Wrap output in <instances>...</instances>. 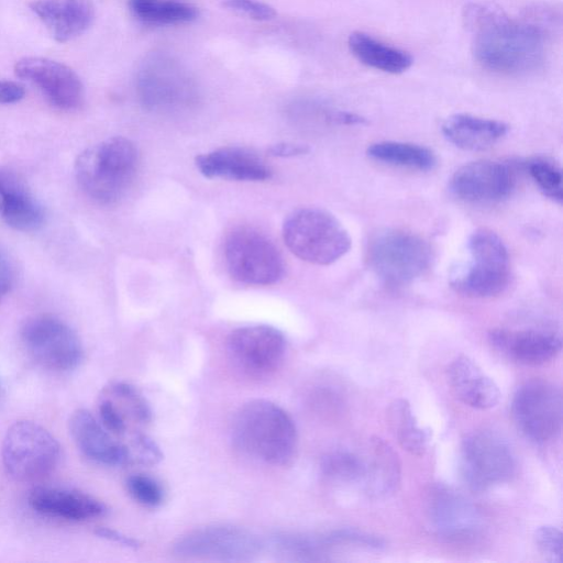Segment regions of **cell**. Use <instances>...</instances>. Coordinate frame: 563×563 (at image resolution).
Listing matches in <instances>:
<instances>
[{
  "label": "cell",
  "mask_w": 563,
  "mask_h": 563,
  "mask_svg": "<svg viewBox=\"0 0 563 563\" xmlns=\"http://www.w3.org/2000/svg\"><path fill=\"white\" fill-rule=\"evenodd\" d=\"M473 31V54L485 68L506 75L534 70L544 58V37L534 25L511 20L479 4L465 10Z\"/></svg>",
  "instance_id": "obj_1"
},
{
  "label": "cell",
  "mask_w": 563,
  "mask_h": 563,
  "mask_svg": "<svg viewBox=\"0 0 563 563\" xmlns=\"http://www.w3.org/2000/svg\"><path fill=\"white\" fill-rule=\"evenodd\" d=\"M232 440L246 455L271 465H286L295 456L297 428L280 406L265 399L244 404L232 422Z\"/></svg>",
  "instance_id": "obj_2"
},
{
  "label": "cell",
  "mask_w": 563,
  "mask_h": 563,
  "mask_svg": "<svg viewBox=\"0 0 563 563\" xmlns=\"http://www.w3.org/2000/svg\"><path fill=\"white\" fill-rule=\"evenodd\" d=\"M139 165L135 144L123 136L107 139L79 154L75 176L79 187L99 203L120 199L133 180Z\"/></svg>",
  "instance_id": "obj_3"
},
{
  "label": "cell",
  "mask_w": 563,
  "mask_h": 563,
  "mask_svg": "<svg viewBox=\"0 0 563 563\" xmlns=\"http://www.w3.org/2000/svg\"><path fill=\"white\" fill-rule=\"evenodd\" d=\"M285 244L302 261L329 265L351 247V238L340 221L319 208L292 211L283 224Z\"/></svg>",
  "instance_id": "obj_4"
},
{
  "label": "cell",
  "mask_w": 563,
  "mask_h": 563,
  "mask_svg": "<svg viewBox=\"0 0 563 563\" xmlns=\"http://www.w3.org/2000/svg\"><path fill=\"white\" fill-rule=\"evenodd\" d=\"M59 456L60 446L55 437L34 421L14 422L2 441L3 466L19 482H36L48 476Z\"/></svg>",
  "instance_id": "obj_5"
},
{
  "label": "cell",
  "mask_w": 563,
  "mask_h": 563,
  "mask_svg": "<svg viewBox=\"0 0 563 563\" xmlns=\"http://www.w3.org/2000/svg\"><path fill=\"white\" fill-rule=\"evenodd\" d=\"M431 249L419 235L398 229L375 234L368 242L367 261L386 284L402 286L420 277L430 266Z\"/></svg>",
  "instance_id": "obj_6"
},
{
  "label": "cell",
  "mask_w": 563,
  "mask_h": 563,
  "mask_svg": "<svg viewBox=\"0 0 563 563\" xmlns=\"http://www.w3.org/2000/svg\"><path fill=\"white\" fill-rule=\"evenodd\" d=\"M471 263L466 272L455 278L453 287L477 298L500 294L510 277V263L506 245L492 230L477 229L468 240Z\"/></svg>",
  "instance_id": "obj_7"
},
{
  "label": "cell",
  "mask_w": 563,
  "mask_h": 563,
  "mask_svg": "<svg viewBox=\"0 0 563 563\" xmlns=\"http://www.w3.org/2000/svg\"><path fill=\"white\" fill-rule=\"evenodd\" d=\"M20 336L29 356L48 371L68 372L82 360V344L77 333L54 316L40 314L27 319Z\"/></svg>",
  "instance_id": "obj_8"
},
{
  "label": "cell",
  "mask_w": 563,
  "mask_h": 563,
  "mask_svg": "<svg viewBox=\"0 0 563 563\" xmlns=\"http://www.w3.org/2000/svg\"><path fill=\"white\" fill-rule=\"evenodd\" d=\"M224 257L230 275L244 284L272 285L284 274V262L278 249L253 229L239 228L229 233Z\"/></svg>",
  "instance_id": "obj_9"
},
{
  "label": "cell",
  "mask_w": 563,
  "mask_h": 563,
  "mask_svg": "<svg viewBox=\"0 0 563 563\" xmlns=\"http://www.w3.org/2000/svg\"><path fill=\"white\" fill-rule=\"evenodd\" d=\"M461 472L467 486L486 490L508 481L515 473L516 460L508 443L489 430L467 433L461 443Z\"/></svg>",
  "instance_id": "obj_10"
},
{
  "label": "cell",
  "mask_w": 563,
  "mask_h": 563,
  "mask_svg": "<svg viewBox=\"0 0 563 563\" xmlns=\"http://www.w3.org/2000/svg\"><path fill=\"white\" fill-rule=\"evenodd\" d=\"M562 406L558 386L532 379L517 389L511 410L520 432L530 441L543 444L554 440L562 429Z\"/></svg>",
  "instance_id": "obj_11"
},
{
  "label": "cell",
  "mask_w": 563,
  "mask_h": 563,
  "mask_svg": "<svg viewBox=\"0 0 563 563\" xmlns=\"http://www.w3.org/2000/svg\"><path fill=\"white\" fill-rule=\"evenodd\" d=\"M262 548V541L246 529L212 525L179 537L173 544V553L186 560L243 562L258 555Z\"/></svg>",
  "instance_id": "obj_12"
},
{
  "label": "cell",
  "mask_w": 563,
  "mask_h": 563,
  "mask_svg": "<svg viewBox=\"0 0 563 563\" xmlns=\"http://www.w3.org/2000/svg\"><path fill=\"white\" fill-rule=\"evenodd\" d=\"M227 347L235 364L252 375H266L279 367L286 352L284 334L276 328L255 324L233 330Z\"/></svg>",
  "instance_id": "obj_13"
},
{
  "label": "cell",
  "mask_w": 563,
  "mask_h": 563,
  "mask_svg": "<svg viewBox=\"0 0 563 563\" xmlns=\"http://www.w3.org/2000/svg\"><path fill=\"white\" fill-rule=\"evenodd\" d=\"M14 73L35 86L58 109L74 110L84 101V85L79 76L63 63L45 57H24L15 63Z\"/></svg>",
  "instance_id": "obj_14"
},
{
  "label": "cell",
  "mask_w": 563,
  "mask_h": 563,
  "mask_svg": "<svg viewBox=\"0 0 563 563\" xmlns=\"http://www.w3.org/2000/svg\"><path fill=\"white\" fill-rule=\"evenodd\" d=\"M515 184L511 169L499 162L476 161L460 167L450 179L451 192L473 205H492L507 198Z\"/></svg>",
  "instance_id": "obj_15"
},
{
  "label": "cell",
  "mask_w": 563,
  "mask_h": 563,
  "mask_svg": "<svg viewBox=\"0 0 563 563\" xmlns=\"http://www.w3.org/2000/svg\"><path fill=\"white\" fill-rule=\"evenodd\" d=\"M99 420L115 435L132 430L141 432L152 421V410L145 397L132 385L113 382L106 386L98 399Z\"/></svg>",
  "instance_id": "obj_16"
},
{
  "label": "cell",
  "mask_w": 563,
  "mask_h": 563,
  "mask_svg": "<svg viewBox=\"0 0 563 563\" xmlns=\"http://www.w3.org/2000/svg\"><path fill=\"white\" fill-rule=\"evenodd\" d=\"M427 510L432 528L443 538L466 540L479 530L482 518L475 506L444 485L431 488Z\"/></svg>",
  "instance_id": "obj_17"
},
{
  "label": "cell",
  "mask_w": 563,
  "mask_h": 563,
  "mask_svg": "<svg viewBox=\"0 0 563 563\" xmlns=\"http://www.w3.org/2000/svg\"><path fill=\"white\" fill-rule=\"evenodd\" d=\"M488 341L496 351L525 365H542L562 347L561 335L543 329H494L488 333Z\"/></svg>",
  "instance_id": "obj_18"
},
{
  "label": "cell",
  "mask_w": 563,
  "mask_h": 563,
  "mask_svg": "<svg viewBox=\"0 0 563 563\" xmlns=\"http://www.w3.org/2000/svg\"><path fill=\"white\" fill-rule=\"evenodd\" d=\"M68 428L76 446L89 460L104 465L129 463L126 445L113 439L90 411H74L69 417Z\"/></svg>",
  "instance_id": "obj_19"
},
{
  "label": "cell",
  "mask_w": 563,
  "mask_h": 563,
  "mask_svg": "<svg viewBox=\"0 0 563 563\" xmlns=\"http://www.w3.org/2000/svg\"><path fill=\"white\" fill-rule=\"evenodd\" d=\"M0 218L10 228L30 232L44 222V211L24 179L8 167H0Z\"/></svg>",
  "instance_id": "obj_20"
},
{
  "label": "cell",
  "mask_w": 563,
  "mask_h": 563,
  "mask_svg": "<svg viewBox=\"0 0 563 563\" xmlns=\"http://www.w3.org/2000/svg\"><path fill=\"white\" fill-rule=\"evenodd\" d=\"M199 172L208 178L240 181H264L272 177L271 168L251 151L236 146L221 147L195 159Z\"/></svg>",
  "instance_id": "obj_21"
},
{
  "label": "cell",
  "mask_w": 563,
  "mask_h": 563,
  "mask_svg": "<svg viewBox=\"0 0 563 563\" xmlns=\"http://www.w3.org/2000/svg\"><path fill=\"white\" fill-rule=\"evenodd\" d=\"M30 8L57 42L81 35L95 18L92 0H33Z\"/></svg>",
  "instance_id": "obj_22"
},
{
  "label": "cell",
  "mask_w": 563,
  "mask_h": 563,
  "mask_svg": "<svg viewBox=\"0 0 563 563\" xmlns=\"http://www.w3.org/2000/svg\"><path fill=\"white\" fill-rule=\"evenodd\" d=\"M446 378L455 397L472 408L490 409L500 400L497 384L468 356L454 358L448 366Z\"/></svg>",
  "instance_id": "obj_23"
},
{
  "label": "cell",
  "mask_w": 563,
  "mask_h": 563,
  "mask_svg": "<svg viewBox=\"0 0 563 563\" xmlns=\"http://www.w3.org/2000/svg\"><path fill=\"white\" fill-rule=\"evenodd\" d=\"M30 506L37 512L70 521H85L102 516L107 508L97 498L59 487H37L29 496Z\"/></svg>",
  "instance_id": "obj_24"
},
{
  "label": "cell",
  "mask_w": 563,
  "mask_h": 563,
  "mask_svg": "<svg viewBox=\"0 0 563 563\" xmlns=\"http://www.w3.org/2000/svg\"><path fill=\"white\" fill-rule=\"evenodd\" d=\"M363 457V475L360 482L363 490L372 498L394 494L401 477L400 461L395 450L383 439H369Z\"/></svg>",
  "instance_id": "obj_25"
},
{
  "label": "cell",
  "mask_w": 563,
  "mask_h": 563,
  "mask_svg": "<svg viewBox=\"0 0 563 563\" xmlns=\"http://www.w3.org/2000/svg\"><path fill=\"white\" fill-rule=\"evenodd\" d=\"M508 125L498 120L457 113L442 124L443 135L455 146L466 151H483L503 139Z\"/></svg>",
  "instance_id": "obj_26"
},
{
  "label": "cell",
  "mask_w": 563,
  "mask_h": 563,
  "mask_svg": "<svg viewBox=\"0 0 563 563\" xmlns=\"http://www.w3.org/2000/svg\"><path fill=\"white\" fill-rule=\"evenodd\" d=\"M347 45L358 62L377 70L400 74L412 64V57L406 51L386 44L361 31L350 34Z\"/></svg>",
  "instance_id": "obj_27"
},
{
  "label": "cell",
  "mask_w": 563,
  "mask_h": 563,
  "mask_svg": "<svg viewBox=\"0 0 563 563\" xmlns=\"http://www.w3.org/2000/svg\"><path fill=\"white\" fill-rule=\"evenodd\" d=\"M144 70L140 78L139 90L143 104L152 110H172L189 102V87L179 76L169 73Z\"/></svg>",
  "instance_id": "obj_28"
},
{
  "label": "cell",
  "mask_w": 563,
  "mask_h": 563,
  "mask_svg": "<svg viewBox=\"0 0 563 563\" xmlns=\"http://www.w3.org/2000/svg\"><path fill=\"white\" fill-rule=\"evenodd\" d=\"M387 424L404 450L417 456L427 452L430 432L418 424L408 400L398 398L389 404Z\"/></svg>",
  "instance_id": "obj_29"
},
{
  "label": "cell",
  "mask_w": 563,
  "mask_h": 563,
  "mask_svg": "<svg viewBox=\"0 0 563 563\" xmlns=\"http://www.w3.org/2000/svg\"><path fill=\"white\" fill-rule=\"evenodd\" d=\"M367 155L385 164L417 170H430L437 165L435 154L428 147L396 141L371 144Z\"/></svg>",
  "instance_id": "obj_30"
},
{
  "label": "cell",
  "mask_w": 563,
  "mask_h": 563,
  "mask_svg": "<svg viewBox=\"0 0 563 563\" xmlns=\"http://www.w3.org/2000/svg\"><path fill=\"white\" fill-rule=\"evenodd\" d=\"M133 14L147 23L175 24L195 20L196 7L177 0H130Z\"/></svg>",
  "instance_id": "obj_31"
},
{
  "label": "cell",
  "mask_w": 563,
  "mask_h": 563,
  "mask_svg": "<svg viewBox=\"0 0 563 563\" xmlns=\"http://www.w3.org/2000/svg\"><path fill=\"white\" fill-rule=\"evenodd\" d=\"M321 472L329 479L360 484L363 475V457L350 451H333L321 460Z\"/></svg>",
  "instance_id": "obj_32"
},
{
  "label": "cell",
  "mask_w": 563,
  "mask_h": 563,
  "mask_svg": "<svg viewBox=\"0 0 563 563\" xmlns=\"http://www.w3.org/2000/svg\"><path fill=\"white\" fill-rule=\"evenodd\" d=\"M529 174L540 190L553 201L563 200L562 169L549 157L538 156L528 163Z\"/></svg>",
  "instance_id": "obj_33"
},
{
  "label": "cell",
  "mask_w": 563,
  "mask_h": 563,
  "mask_svg": "<svg viewBox=\"0 0 563 563\" xmlns=\"http://www.w3.org/2000/svg\"><path fill=\"white\" fill-rule=\"evenodd\" d=\"M129 494L139 504L146 507H157L164 500L162 486L152 477L134 474L126 479Z\"/></svg>",
  "instance_id": "obj_34"
},
{
  "label": "cell",
  "mask_w": 563,
  "mask_h": 563,
  "mask_svg": "<svg viewBox=\"0 0 563 563\" xmlns=\"http://www.w3.org/2000/svg\"><path fill=\"white\" fill-rule=\"evenodd\" d=\"M539 552L550 563L563 562L562 532L553 526H541L534 532Z\"/></svg>",
  "instance_id": "obj_35"
},
{
  "label": "cell",
  "mask_w": 563,
  "mask_h": 563,
  "mask_svg": "<svg viewBox=\"0 0 563 563\" xmlns=\"http://www.w3.org/2000/svg\"><path fill=\"white\" fill-rule=\"evenodd\" d=\"M223 5L258 21L271 20L276 14L273 7L256 0H223Z\"/></svg>",
  "instance_id": "obj_36"
},
{
  "label": "cell",
  "mask_w": 563,
  "mask_h": 563,
  "mask_svg": "<svg viewBox=\"0 0 563 563\" xmlns=\"http://www.w3.org/2000/svg\"><path fill=\"white\" fill-rule=\"evenodd\" d=\"M25 90L23 86L12 80H0V103H15L23 99Z\"/></svg>",
  "instance_id": "obj_37"
},
{
  "label": "cell",
  "mask_w": 563,
  "mask_h": 563,
  "mask_svg": "<svg viewBox=\"0 0 563 563\" xmlns=\"http://www.w3.org/2000/svg\"><path fill=\"white\" fill-rule=\"evenodd\" d=\"M13 284V272L7 255L0 247V301L9 294Z\"/></svg>",
  "instance_id": "obj_38"
},
{
  "label": "cell",
  "mask_w": 563,
  "mask_h": 563,
  "mask_svg": "<svg viewBox=\"0 0 563 563\" xmlns=\"http://www.w3.org/2000/svg\"><path fill=\"white\" fill-rule=\"evenodd\" d=\"M309 151L307 145L295 143H277L268 148V153L278 157H292L306 154Z\"/></svg>",
  "instance_id": "obj_39"
},
{
  "label": "cell",
  "mask_w": 563,
  "mask_h": 563,
  "mask_svg": "<svg viewBox=\"0 0 563 563\" xmlns=\"http://www.w3.org/2000/svg\"><path fill=\"white\" fill-rule=\"evenodd\" d=\"M96 534L99 536L100 538L107 539L109 541L119 543L131 549H137L140 547V542L137 540L110 528H98L96 530Z\"/></svg>",
  "instance_id": "obj_40"
}]
</instances>
